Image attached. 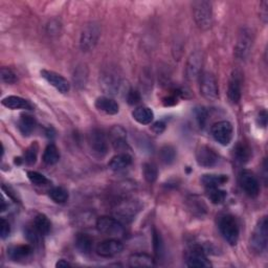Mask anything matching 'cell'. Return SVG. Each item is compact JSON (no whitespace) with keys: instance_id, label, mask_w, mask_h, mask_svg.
Wrapping results in <instances>:
<instances>
[{"instance_id":"17","label":"cell","mask_w":268,"mask_h":268,"mask_svg":"<svg viewBox=\"0 0 268 268\" xmlns=\"http://www.w3.org/2000/svg\"><path fill=\"white\" fill-rule=\"evenodd\" d=\"M33 253V246L30 244H20L9 246L7 248V256L9 259L15 262L23 261Z\"/></svg>"},{"instance_id":"33","label":"cell","mask_w":268,"mask_h":268,"mask_svg":"<svg viewBox=\"0 0 268 268\" xmlns=\"http://www.w3.org/2000/svg\"><path fill=\"white\" fill-rule=\"evenodd\" d=\"M251 154H252V152H251V149L248 148V146H246L243 142L238 143L235 149V156L239 162L245 164V162H247L248 159L251 158Z\"/></svg>"},{"instance_id":"3","label":"cell","mask_w":268,"mask_h":268,"mask_svg":"<svg viewBox=\"0 0 268 268\" xmlns=\"http://www.w3.org/2000/svg\"><path fill=\"white\" fill-rule=\"evenodd\" d=\"M220 233L223 236L224 240L229 245H236L239 240V225L237 220L232 215H225L221 217L219 221Z\"/></svg>"},{"instance_id":"5","label":"cell","mask_w":268,"mask_h":268,"mask_svg":"<svg viewBox=\"0 0 268 268\" xmlns=\"http://www.w3.org/2000/svg\"><path fill=\"white\" fill-rule=\"evenodd\" d=\"M200 93L208 101H216L219 98V88L215 75L204 71L200 74Z\"/></svg>"},{"instance_id":"36","label":"cell","mask_w":268,"mask_h":268,"mask_svg":"<svg viewBox=\"0 0 268 268\" xmlns=\"http://www.w3.org/2000/svg\"><path fill=\"white\" fill-rule=\"evenodd\" d=\"M27 177L31 180V183L36 186H46L50 183V180L47 179L43 174L36 171H28Z\"/></svg>"},{"instance_id":"20","label":"cell","mask_w":268,"mask_h":268,"mask_svg":"<svg viewBox=\"0 0 268 268\" xmlns=\"http://www.w3.org/2000/svg\"><path fill=\"white\" fill-rule=\"evenodd\" d=\"M132 164V157L128 153H119L118 155L113 156L109 161V168L114 172H120L127 169Z\"/></svg>"},{"instance_id":"35","label":"cell","mask_w":268,"mask_h":268,"mask_svg":"<svg viewBox=\"0 0 268 268\" xmlns=\"http://www.w3.org/2000/svg\"><path fill=\"white\" fill-rule=\"evenodd\" d=\"M38 151H39V146H38L37 141H34L32 145L25 150L24 153V161L28 166H33L36 164Z\"/></svg>"},{"instance_id":"4","label":"cell","mask_w":268,"mask_h":268,"mask_svg":"<svg viewBox=\"0 0 268 268\" xmlns=\"http://www.w3.org/2000/svg\"><path fill=\"white\" fill-rule=\"evenodd\" d=\"M101 36V28L100 25L95 22H90L86 24L81 33L80 38V47L83 52H90L92 51L95 45L98 44V41Z\"/></svg>"},{"instance_id":"9","label":"cell","mask_w":268,"mask_h":268,"mask_svg":"<svg viewBox=\"0 0 268 268\" xmlns=\"http://www.w3.org/2000/svg\"><path fill=\"white\" fill-rule=\"evenodd\" d=\"M253 46V33L248 28H242L239 34L235 47V55L238 59L245 60L251 54Z\"/></svg>"},{"instance_id":"1","label":"cell","mask_w":268,"mask_h":268,"mask_svg":"<svg viewBox=\"0 0 268 268\" xmlns=\"http://www.w3.org/2000/svg\"><path fill=\"white\" fill-rule=\"evenodd\" d=\"M267 238H268V222L267 217H262L258 221L250 240V247L253 253L260 255L267 247Z\"/></svg>"},{"instance_id":"13","label":"cell","mask_w":268,"mask_h":268,"mask_svg":"<svg viewBox=\"0 0 268 268\" xmlns=\"http://www.w3.org/2000/svg\"><path fill=\"white\" fill-rule=\"evenodd\" d=\"M40 73L42 78L47 83L51 84L53 87H55L59 92L67 93L70 90V84L63 75L57 73L53 70H47V69H42Z\"/></svg>"},{"instance_id":"30","label":"cell","mask_w":268,"mask_h":268,"mask_svg":"<svg viewBox=\"0 0 268 268\" xmlns=\"http://www.w3.org/2000/svg\"><path fill=\"white\" fill-rule=\"evenodd\" d=\"M206 196L213 204H221L225 201L227 193L226 191L219 188H212L206 189Z\"/></svg>"},{"instance_id":"2","label":"cell","mask_w":268,"mask_h":268,"mask_svg":"<svg viewBox=\"0 0 268 268\" xmlns=\"http://www.w3.org/2000/svg\"><path fill=\"white\" fill-rule=\"evenodd\" d=\"M195 22L202 31H207L213 24V6L209 1L200 0L193 3Z\"/></svg>"},{"instance_id":"14","label":"cell","mask_w":268,"mask_h":268,"mask_svg":"<svg viewBox=\"0 0 268 268\" xmlns=\"http://www.w3.org/2000/svg\"><path fill=\"white\" fill-rule=\"evenodd\" d=\"M240 185L246 195L257 197L260 193V184L256 175L251 171H243L240 175Z\"/></svg>"},{"instance_id":"34","label":"cell","mask_w":268,"mask_h":268,"mask_svg":"<svg viewBox=\"0 0 268 268\" xmlns=\"http://www.w3.org/2000/svg\"><path fill=\"white\" fill-rule=\"evenodd\" d=\"M50 197L56 203H65L68 200V192L62 187H56L50 191Z\"/></svg>"},{"instance_id":"40","label":"cell","mask_w":268,"mask_h":268,"mask_svg":"<svg viewBox=\"0 0 268 268\" xmlns=\"http://www.w3.org/2000/svg\"><path fill=\"white\" fill-rule=\"evenodd\" d=\"M127 101L130 105H136L140 102V93L137 90L129 89L127 91Z\"/></svg>"},{"instance_id":"25","label":"cell","mask_w":268,"mask_h":268,"mask_svg":"<svg viewBox=\"0 0 268 268\" xmlns=\"http://www.w3.org/2000/svg\"><path fill=\"white\" fill-rule=\"evenodd\" d=\"M93 240L87 234H79L75 238V247L83 255H89L92 251Z\"/></svg>"},{"instance_id":"11","label":"cell","mask_w":268,"mask_h":268,"mask_svg":"<svg viewBox=\"0 0 268 268\" xmlns=\"http://www.w3.org/2000/svg\"><path fill=\"white\" fill-rule=\"evenodd\" d=\"M197 164L203 168H213L219 162V155L208 146H201L196 151Z\"/></svg>"},{"instance_id":"21","label":"cell","mask_w":268,"mask_h":268,"mask_svg":"<svg viewBox=\"0 0 268 268\" xmlns=\"http://www.w3.org/2000/svg\"><path fill=\"white\" fill-rule=\"evenodd\" d=\"M132 117L140 125H149L154 120V112L147 106H140L133 110Z\"/></svg>"},{"instance_id":"28","label":"cell","mask_w":268,"mask_h":268,"mask_svg":"<svg viewBox=\"0 0 268 268\" xmlns=\"http://www.w3.org/2000/svg\"><path fill=\"white\" fill-rule=\"evenodd\" d=\"M59 159H60V152L55 143L47 145L43 153V161L45 164L49 166H54L59 161Z\"/></svg>"},{"instance_id":"27","label":"cell","mask_w":268,"mask_h":268,"mask_svg":"<svg viewBox=\"0 0 268 268\" xmlns=\"http://www.w3.org/2000/svg\"><path fill=\"white\" fill-rule=\"evenodd\" d=\"M102 86L105 91H107V93H111V94H118L121 90V86H122V82L117 76L113 75H106L104 76L103 82H102Z\"/></svg>"},{"instance_id":"8","label":"cell","mask_w":268,"mask_h":268,"mask_svg":"<svg viewBox=\"0 0 268 268\" xmlns=\"http://www.w3.org/2000/svg\"><path fill=\"white\" fill-rule=\"evenodd\" d=\"M88 142L91 151L99 157H103L108 152V141L105 133L100 129H93L88 135Z\"/></svg>"},{"instance_id":"32","label":"cell","mask_w":268,"mask_h":268,"mask_svg":"<svg viewBox=\"0 0 268 268\" xmlns=\"http://www.w3.org/2000/svg\"><path fill=\"white\" fill-rule=\"evenodd\" d=\"M142 173L143 177H145L146 181L149 184L155 183L157 176H158V170L154 164H151V162H146L142 167Z\"/></svg>"},{"instance_id":"41","label":"cell","mask_w":268,"mask_h":268,"mask_svg":"<svg viewBox=\"0 0 268 268\" xmlns=\"http://www.w3.org/2000/svg\"><path fill=\"white\" fill-rule=\"evenodd\" d=\"M9 233H11V226H9L8 221L4 218H1V227H0V236H1V239H5Z\"/></svg>"},{"instance_id":"22","label":"cell","mask_w":268,"mask_h":268,"mask_svg":"<svg viewBox=\"0 0 268 268\" xmlns=\"http://www.w3.org/2000/svg\"><path fill=\"white\" fill-rule=\"evenodd\" d=\"M129 265L131 267H152L154 266V259L145 253H135L129 257Z\"/></svg>"},{"instance_id":"24","label":"cell","mask_w":268,"mask_h":268,"mask_svg":"<svg viewBox=\"0 0 268 268\" xmlns=\"http://www.w3.org/2000/svg\"><path fill=\"white\" fill-rule=\"evenodd\" d=\"M36 120L30 114H22L18 122V128L24 136H30L36 128Z\"/></svg>"},{"instance_id":"29","label":"cell","mask_w":268,"mask_h":268,"mask_svg":"<svg viewBox=\"0 0 268 268\" xmlns=\"http://www.w3.org/2000/svg\"><path fill=\"white\" fill-rule=\"evenodd\" d=\"M34 226L41 236L49 235L52 231V223L50 219L47 218L44 214L37 215L34 221Z\"/></svg>"},{"instance_id":"19","label":"cell","mask_w":268,"mask_h":268,"mask_svg":"<svg viewBox=\"0 0 268 268\" xmlns=\"http://www.w3.org/2000/svg\"><path fill=\"white\" fill-rule=\"evenodd\" d=\"M1 104L4 107L12 109V110H17V109L32 110V105L30 102L26 101L23 98L16 97V95H8V97L2 99Z\"/></svg>"},{"instance_id":"26","label":"cell","mask_w":268,"mask_h":268,"mask_svg":"<svg viewBox=\"0 0 268 268\" xmlns=\"http://www.w3.org/2000/svg\"><path fill=\"white\" fill-rule=\"evenodd\" d=\"M228 177L226 175H216V174H205L201 178V183L206 189L219 188L220 186L227 183Z\"/></svg>"},{"instance_id":"38","label":"cell","mask_w":268,"mask_h":268,"mask_svg":"<svg viewBox=\"0 0 268 268\" xmlns=\"http://www.w3.org/2000/svg\"><path fill=\"white\" fill-rule=\"evenodd\" d=\"M86 80H87V69H86V67L81 66L80 68H78L74 72L73 75V81L76 84V86H79V87H84Z\"/></svg>"},{"instance_id":"31","label":"cell","mask_w":268,"mask_h":268,"mask_svg":"<svg viewBox=\"0 0 268 268\" xmlns=\"http://www.w3.org/2000/svg\"><path fill=\"white\" fill-rule=\"evenodd\" d=\"M159 157H160L161 161L166 165L173 164L175 158H176V150H175V148L170 146V145L164 146L159 151Z\"/></svg>"},{"instance_id":"42","label":"cell","mask_w":268,"mask_h":268,"mask_svg":"<svg viewBox=\"0 0 268 268\" xmlns=\"http://www.w3.org/2000/svg\"><path fill=\"white\" fill-rule=\"evenodd\" d=\"M260 18L263 20L264 23L268 20V1H262L260 5Z\"/></svg>"},{"instance_id":"23","label":"cell","mask_w":268,"mask_h":268,"mask_svg":"<svg viewBox=\"0 0 268 268\" xmlns=\"http://www.w3.org/2000/svg\"><path fill=\"white\" fill-rule=\"evenodd\" d=\"M126 131L121 126H114L110 130V138L114 149L121 150L122 148L126 147Z\"/></svg>"},{"instance_id":"39","label":"cell","mask_w":268,"mask_h":268,"mask_svg":"<svg viewBox=\"0 0 268 268\" xmlns=\"http://www.w3.org/2000/svg\"><path fill=\"white\" fill-rule=\"evenodd\" d=\"M153 245H154V251L156 256L159 258L162 255V253H164V243H162L160 234L157 231H155V229L154 233H153Z\"/></svg>"},{"instance_id":"45","label":"cell","mask_w":268,"mask_h":268,"mask_svg":"<svg viewBox=\"0 0 268 268\" xmlns=\"http://www.w3.org/2000/svg\"><path fill=\"white\" fill-rule=\"evenodd\" d=\"M47 31H49L50 35L59 34V32H60V24L58 22H56V24H54V21H52L49 25H47Z\"/></svg>"},{"instance_id":"46","label":"cell","mask_w":268,"mask_h":268,"mask_svg":"<svg viewBox=\"0 0 268 268\" xmlns=\"http://www.w3.org/2000/svg\"><path fill=\"white\" fill-rule=\"evenodd\" d=\"M70 266H71V264L69 262H67L64 259H61V260H59L58 262L56 263L57 268H66V267H70Z\"/></svg>"},{"instance_id":"44","label":"cell","mask_w":268,"mask_h":268,"mask_svg":"<svg viewBox=\"0 0 268 268\" xmlns=\"http://www.w3.org/2000/svg\"><path fill=\"white\" fill-rule=\"evenodd\" d=\"M258 124H259V125L263 128L266 127V125H267V112H266V110H262L259 113V116H258Z\"/></svg>"},{"instance_id":"7","label":"cell","mask_w":268,"mask_h":268,"mask_svg":"<svg viewBox=\"0 0 268 268\" xmlns=\"http://www.w3.org/2000/svg\"><path fill=\"white\" fill-rule=\"evenodd\" d=\"M214 139L219 142L220 145L227 146L233 139L234 128L233 125L228 121H220L215 123L210 129Z\"/></svg>"},{"instance_id":"12","label":"cell","mask_w":268,"mask_h":268,"mask_svg":"<svg viewBox=\"0 0 268 268\" xmlns=\"http://www.w3.org/2000/svg\"><path fill=\"white\" fill-rule=\"evenodd\" d=\"M124 250V245L116 239H108L100 242L95 248V252L102 258H112L120 255Z\"/></svg>"},{"instance_id":"6","label":"cell","mask_w":268,"mask_h":268,"mask_svg":"<svg viewBox=\"0 0 268 268\" xmlns=\"http://www.w3.org/2000/svg\"><path fill=\"white\" fill-rule=\"evenodd\" d=\"M95 226H97L100 233L110 237H119L125 232V228H124V225L121 223L120 220L109 216L100 217L97 220Z\"/></svg>"},{"instance_id":"16","label":"cell","mask_w":268,"mask_h":268,"mask_svg":"<svg viewBox=\"0 0 268 268\" xmlns=\"http://www.w3.org/2000/svg\"><path fill=\"white\" fill-rule=\"evenodd\" d=\"M187 265L189 267H210L209 260L203 251L202 247L195 246L192 248L187 258Z\"/></svg>"},{"instance_id":"43","label":"cell","mask_w":268,"mask_h":268,"mask_svg":"<svg viewBox=\"0 0 268 268\" xmlns=\"http://www.w3.org/2000/svg\"><path fill=\"white\" fill-rule=\"evenodd\" d=\"M151 129H152V131L154 132L155 134H161L162 132L165 131V129H166V124L164 122H161V121L160 122H156L154 124V125H153L151 127Z\"/></svg>"},{"instance_id":"15","label":"cell","mask_w":268,"mask_h":268,"mask_svg":"<svg viewBox=\"0 0 268 268\" xmlns=\"http://www.w3.org/2000/svg\"><path fill=\"white\" fill-rule=\"evenodd\" d=\"M228 99L233 104H238L242 97V74L238 70L232 73L227 89Z\"/></svg>"},{"instance_id":"10","label":"cell","mask_w":268,"mask_h":268,"mask_svg":"<svg viewBox=\"0 0 268 268\" xmlns=\"http://www.w3.org/2000/svg\"><path fill=\"white\" fill-rule=\"evenodd\" d=\"M203 64V57L199 51L190 55L186 65V76L189 81H195L201 74Z\"/></svg>"},{"instance_id":"18","label":"cell","mask_w":268,"mask_h":268,"mask_svg":"<svg viewBox=\"0 0 268 268\" xmlns=\"http://www.w3.org/2000/svg\"><path fill=\"white\" fill-rule=\"evenodd\" d=\"M94 105L97 109L105 112L106 114H109V116H114V114H118L120 111V106L118 102L108 97L98 98L95 100Z\"/></svg>"},{"instance_id":"37","label":"cell","mask_w":268,"mask_h":268,"mask_svg":"<svg viewBox=\"0 0 268 268\" xmlns=\"http://www.w3.org/2000/svg\"><path fill=\"white\" fill-rule=\"evenodd\" d=\"M0 78H1V81L5 84H14L17 82L16 73L11 68H8V67H1Z\"/></svg>"}]
</instances>
